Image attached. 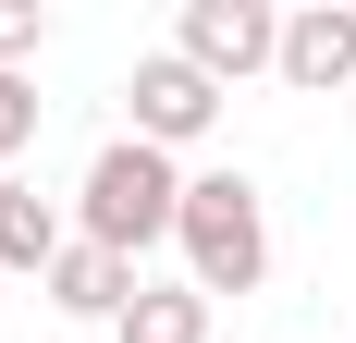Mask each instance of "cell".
<instances>
[{
  "mask_svg": "<svg viewBox=\"0 0 356 343\" xmlns=\"http://www.w3.org/2000/svg\"><path fill=\"white\" fill-rule=\"evenodd\" d=\"M0 294H13V282H0Z\"/></svg>",
  "mask_w": 356,
  "mask_h": 343,
  "instance_id": "cell-11",
  "label": "cell"
},
{
  "mask_svg": "<svg viewBox=\"0 0 356 343\" xmlns=\"http://www.w3.org/2000/svg\"><path fill=\"white\" fill-rule=\"evenodd\" d=\"M25 147H37V86H25V74H0V184H13Z\"/></svg>",
  "mask_w": 356,
  "mask_h": 343,
  "instance_id": "cell-9",
  "label": "cell"
},
{
  "mask_svg": "<svg viewBox=\"0 0 356 343\" xmlns=\"http://www.w3.org/2000/svg\"><path fill=\"white\" fill-rule=\"evenodd\" d=\"M62 245H74V233H62V208L25 196V184H0V282H25V270L49 282V258H62Z\"/></svg>",
  "mask_w": 356,
  "mask_h": 343,
  "instance_id": "cell-7",
  "label": "cell"
},
{
  "mask_svg": "<svg viewBox=\"0 0 356 343\" xmlns=\"http://www.w3.org/2000/svg\"><path fill=\"white\" fill-rule=\"evenodd\" d=\"M295 86V99H332V86H356V0H307V12H283V62H270Z\"/></svg>",
  "mask_w": 356,
  "mask_h": 343,
  "instance_id": "cell-5",
  "label": "cell"
},
{
  "mask_svg": "<svg viewBox=\"0 0 356 343\" xmlns=\"http://www.w3.org/2000/svg\"><path fill=\"white\" fill-rule=\"evenodd\" d=\"M37 37H49V12H37V0H0V74H13V62H25V49H37Z\"/></svg>",
  "mask_w": 356,
  "mask_h": 343,
  "instance_id": "cell-10",
  "label": "cell"
},
{
  "mask_svg": "<svg viewBox=\"0 0 356 343\" xmlns=\"http://www.w3.org/2000/svg\"><path fill=\"white\" fill-rule=\"evenodd\" d=\"M184 282L197 294H258V270H270V208H258L246 172H184Z\"/></svg>",
  "mask_w": 356,
  "mask_h": 343,
  "instance_id": "cell-2",
  "label": "cell"
},
{
  "mask_svg": "<svg viewBox=\"0 0 356 343\" xmlns=\"http://www.w3.org/2000/svg\"><path fill=\"white\" fill-rule=\"evenodd\" d=\"M111 343H209V294L197 282H136V307L111 319Z\"/></svg>",
  "mask_w": 356,
  "mask_h": 343,
  "instance_id": "cell-8",
  "label": "cell"
},
{
  "mask_svg": "<svg viewBox=\"0 0 356 343\" xmlns=\"http://www.w3.org/2000/svg\"><path fill=\"white\" fill-rule=\"evenodd\" d=\"M172 221H184V172L160 160V147H136V135H111L99 160H86V196H74V233H86V245H111V258L136 270L147 245L172 233Z\"/></svg>",
  "mask_w": 356,
  "mask_h": 343,
  "instance_id": "cell-1",
  "label": "cell"
},
{
  "mask_svg": "<svg viewBox=\"0 0 356 343\" xmlns=\"http://www.w3.org/2000/svg\"><path fill=\"white\" fill-rule=\"evenodd\" d=\"M49 307H62V319H123V307H136V270H123L111 245L74 233L62 258H49Z\"/></svg>",
  "mask_w": 356,
  "mask_h": 343,
  "instance_id": "cell-6",
  "label": "cell"
},
{
  "mask_svg": "<svg viewBox=\"0 0 356 343\" xmlns=\"http://www.w3.org/2000/svg\"><path fill=\"white\" fill-rule=\"evenodd\" d=\"M123 99H136V147H160V160H172V147H197V135L221 123V86L184 62V49H147Z\"/></svg>",
  "mask_w": 356,
  "mask_h": 343,
  "instance_id": "cell-4",
  "label": "cell"
},
{
  "mask_svg": "<svg viewBox=\"0 0 356 343\" xmlns=\"http://www.w3.org/2000/svg\"><path fill=\"white\" fill-rule=\"evenodd\" d=\"M172 49L209 74V86H246V74L283 62V12H270V0H184V37H172Z\"/></svg>",
  "mask_w": 356,
  "mask_h": 343,
  "instance_id": "cell-3",
  "label": "cell"
}]
</instances>
